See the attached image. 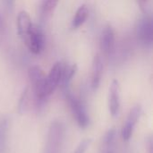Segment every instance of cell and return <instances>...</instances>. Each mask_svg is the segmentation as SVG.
<instances>
[{"label":"cell","mask_w":153,"mask_h":153,"mask_svg":"<svg viewBox=\"0 0 153 153\" xmlns=\"http://www.w3.org/2000/svg\"><path fill=\"white\" fill-rule=\"evenodd\" d=\"M91 143V139H85L82 141L73 153H85L90 148Z\"/></svg>","instance_id":"e0dca14e"},{"label":"cell","mask_w":153,"mask_h":153,"mask_svg":"<svg viewBox=\"0 0 153 153\" xmlns=\"http://www.w3.org/2000/svg\"><path fill=\"white\" fill-rule=\"evenodd\" d=\"M59 0H41L40 2V13L44 18H49L56 10Z\"/></svg>","instance_id":"5bb4252c"},{"label":"cell","mask_w":153,"mask_h":153,"mask_svg":"<svg viewBox=\"0 0 153 153\" xmlns=\"http://www.w3.org/2000/svg\"><path fill=\"white\" fill-rule=\"evenodd\" d=\"M17 31L18 35L22 39L25 37L32 27V22L30 14L26 11H21L17 15Z\"/></svg>","instance_id":"8fae6325"},{"label":"cell","mask_w":153,"mask_h":153,"mask_svg":"<svg viewBox=\"0 0 153 153\" xmlns=\"http://www.w3.org/2000/svg\"><path fill=\"white\" fill-rule=\"evenodd\" d=\"M28 93H29V90H28V88H26L21 95V98H20V100L18 103V112L21 115L24 114V112L26 111L27 105H28L27 104L28 103Z\"/></svg>","instance_id":"9a60e30c"},{"label":"cell","mask_w":153,"mask_h":153,"mask_svg":"<svg viewBox=\"0 0 153 153\" xmlns=\"http://www.w3.org/2000/svg\"><path fill=\"white\" fill-rule=\"evenodd\" d=\"M62 64L60 62H56L53 65L48 74L46 76L44 94L47 99L54 92V91L60 83L62 77Z\"/></svg>","instance_id":"8992f818"},{"label":"cell","mask_w":153,"mask_h":153,"mask_svg":"<svg viewBox=\"0 0 153 153\" xmlns=\"http://www.w3.org/2000/svg\"><path fill=\"white\" fill-rule=\"evenodd\" d=\"M8 128V123L6 119H3L0 121V146L2 147L4 145V143L5 141L6 133Z\"/></svg>","instance_id":"2e32d148"},{"label":"cell","mask_w":153,"mask_h":153,"mask_svg":"<svg viewBox=\"0 0 153 153\" xmlns=\"http://www.w3.org/2000/svg\"><path fill=\"white\" fill-rule=\"evenodd\" d=\"M138 1H139L140 3H142V4H143V3H146L148 0H138Z\"/></svg>","instance_id":"7402d4cb"},{"label":"cell","mask_w":153,"mask_h":153,"mask_svg":"<svg viewBox=\"0 0 153 153\" xmlns=\"http://www.w3.org/2000/svg\"><path fill=\"white\" fill-rule=\"evenodd\" d=\"M22 40L32 54L39 55L43 51L45 46V39L44 35L39 27L32 25L30 30L25 37L22 39Z\"/></svg>","instance_id":"3957f363"},{"label":"cell","mask_w":153,"mask_h":153,"mask_svg":"<svg viewBox=\"0 0 153 153\" xmlns=\"http://www.w3.org/2000/svg\"><path fill=\"white\" fill-rule=\"evenodd\" d=\"M65 134V128L61 121L55 120L51 123L43 153H59L61 152Z\"/></svg>","instance_id":"6da1fadb"},{"label":"cell","mask_w":153,"mask_h":153,"mask_svg":"<svg viewBox=\"0 0 153 153\" xmlns=\"http://www.w3.org/2000/svg\"><path fill=\"white\" fill-rule=\"evenodd\" d=\"M88 17H89V9H88L87 5L86 4L81 5L77 9V11H76V13H75V14H74V16L73 18L72 28L73 29L80 28L87 21Z\"/></svg>","instance_id":"7c38bea8"},{"label":"cell","mask_w":153,"mask_h":153,"mask_svg":"<svg viewBox=\"0 0 153 153\" xmlns=\"http://www.w3.org/2000/svg\"><path fill=\"white\" fill-rule=\"evenodd\" d=\"M103 74V62L100 55H96L92 61L91 66V88L92 90H97L100 86L101 77Z\"/></svg>","instance_id":"30bf717a"},{"label":"cell","mask_w":153,"mask_h":153,"mask_svg":"<svg viewBox=\"0 0 153 153\" xmlns=\"http://www.w3.org/2000/svg\"><path fill=\"white\" fill-rule=\"evenodd\" d=\"M148 148H149V153H153L152 152L153 143H152V139H149V142H148Z\"/></svg>","instance_id":"44dd1931"},{"label":"cell","mask_w":153,"mask_h":153,"mask_svg":"<svg viewBox=\"0 0 153 153\" xmlns=\"http://www.w3.org/2000/svg\"><path fill=\"white\" fill-rule=\"evenodd\" d=\"M120 108V86L117 80H114L108 91V109L111 116L116 117Z\"/></svg>","instance_id":"9c48e42d"},{"label":"cell","mask_w":153,"mask_h":153,"mask_svg":"<svg viewBox=\"0 0 153 153\" xmlns=\"http://www.w3.org/2000/svg\"><path fill=\"white\" fill-rule=\"evenodd\" d=\"M100 46L103 55L106 57L112 56L115 48V31L112 26L107 25L100 35Z\"/></svg>","instance_id":"52a82bcc"},{"label":"cell","mask_w":153,"mask_h":153,"mask_svg":"<svg viewBox=\"0 0 153 153\" xmlns=\"http://www.w3.org/2000/svg\"><path fill=\"white\" fill-rule=\"evenodd\" d=\"M136 36L138 40L145 47H151L153 42V22L152 17L141 18L136 25Z\"/></svg>","instance_id":"5b68a950"},{"label":"cell","mask_w":153,"mask_h":153,"mask_svg":"<svg viewBox=\"0 0 153 153\" xmlns=\"http://www.w3.org/2000/svg\"><path fill=\"white\" fill-rule=\"evenodd\" d=\"M108 153H111V152H108Z\"/></svg>","instance_id":"603a6c76"},{"label":"cell","mask_w":153,"mask_h":153,"mask_svg":"<svg viewBox=\"0 0 153 153\" xmlns=\"http://www.w3.org/2000/svg\"><path fill=\"white\" fill-rule=\"evenodd\" d=\"M142 114V107L140 105L134 106L129 112L126 121L124 124V126L122 128V137L124 141H129L133 132L134 130V127L141 117Z\"/></svg>","instance_id":"ba28073f"},{"label":"cell","mask_w":153,"mask_h":153,"mask_svg":"<svg viewBox=\"0 0 153 153\" xmlns=\"http://www.w3.org/2000/svg\"><path fill=\"white\" fill-rule=\"evenodd\" d=\"M66 98H67L71 111L73 113V116L75 118L78 126L82 129L88 127L90 124V118H89L86 108L84 107L83 103L71 93H67Z\"/></svg>","instance_id":"277c9868"},{"label":"cell","mask_w":153,"mask_h":153,"mask_svg":"<svg viewBox=\"0 0 153 153\" xmlns=\"http://www.w3.org/2000/svg\"><path fill=\"white\" fill-rule=\"evenodd\" d=\"M115 136H116V129H115V128L109 129V130L106 133V134H105V136H104V138H103L104 145H106V146L111 145V143H113V141H114V139H115Z\"/></svg>","instance_id":"ac0fdd59"},{"label":"cell","mask_w":153,"mask_h":153,"mask_svg":"<svg viewBox=\"0 0 153 153\" xmlns=\"http://www.w3.org/2000/svg\"><path fill=\"white\" fill-rule=\"evenodd\" d=\"M3 3L8 10H12L14 6V0H3Z\"/></svg>","instance_id":"d6986e66"},{"label":"cell","mask_w":153,"mask_h":153,"mask_svg":"<svg viewBox=\"0 0 153 153\" xmlns=\"http://www.w3.org/2000/svg\"><path fill=\"white\" fill-rule=\"evenodd\" d=\"M30 81L33 87L34 94L37 99L38 105L40 107L43 105L47 98L44 94L45 89V82H46V74L43 70L39 66H31L28 72Z\"/></svg>","instance_id":"7a4b0ae2"},{"label":"cell","mask_w":153,"mask_h":153,"mask_svg":"<svg viewBox=\"0 0 153 153\" xmlns=\"http://www.w3.org/2000/svg\"><path fill=\"white\" fill-rule=\"evenodd\" d=\"M4 29H5V27H4V19H3L2 16L0 15V39H1V37L4 35Z\"/></svg>","instance_id":"ffe728a7"},{"label":"cell","mask_w":153,"mask_h":153,"mask_svg":"<svg viewBox=\"0 0 153 153\" xmlns=\"http://www.w3.org/2000/svg\"><path fill=\"white\" fill-rule=\"evenodd\" d=\"M77 71V65H66L65 67L62 68V77H61V82L62 86L64 88H67L70 82L75 75Z\"/></svg>","instance_id":"4fadbf2b"}]
</instances>
